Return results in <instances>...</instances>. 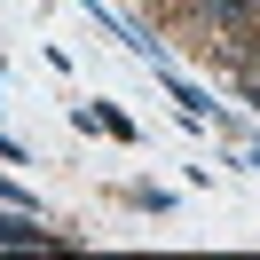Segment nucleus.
<instances>
[{
  "mask_svg": "<svg viewBox=\"0 0 260 260\" xmlns=\"http://www.w3.org/2000/svg\"><path fill=\"white\" fill-rule=\"evenodd\" d=\"M252 103H260V79H252Z\"/></svg>",
  "mask_w": 260,
  "mask_h": 260,
  "instance_id": "obj_1",
  "label": "nucleus"
}]
</instances>
